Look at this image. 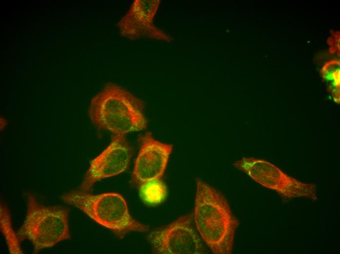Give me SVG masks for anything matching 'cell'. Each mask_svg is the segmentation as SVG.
I'll use <instances>...</instances> for the list:
<instances>
[{
  "label": "cell",
  "instance_id": "obj_8",
  "mask_svg": "<svg viewBox=\"0 0 340 254\" xmlns=\"http://www.w3.org/2000/svg\"><path fill=\"white\" fill-rule=\"evenodd\" d=\"M140 148L132 173L133 184L142 185L160 179L166 168L172 145L155 140L150 132L139 139Z\"/></svg>",
  "mask_w": 340,
  "mask_h": 254
},
{
  "label": "cell",
  "instance_id": "obj_9",
  "mask_svg": "<svg viewBox=\"0 0 340 254\" xmlns=\"http://www.w3.org/2000/svg\"><path fill=\"white\" fill-rule=\"evenodd\" d=\"M160 3L157 0H135L117 23L120 35L129 40L149 38L169 41L170 38L153 24Z\"/></svg>",
  "mask_w": 340,
  "mask_h": 254
},
{
  "label": "cell",
  "instance_id": "obj_2",
  "mask_svg": "<svg viewBox=\"0 0 340 254\" xmlns=\"http://www.w3.org/2000/svg\"><path fill=\"white\" fill-rule=\"evenodd\" d=\"M144 102L119 85L109 83L91 99L88 116L98 128L113 134L145 130Z\"/></svg>",
  "mask_w": 340,
  "mask_h": 254
},
{
  "label": "cell",
  "instance_id": "obj_4",
  "mask_svg": "<svg viewBox=\"0 0 340 254\" xmlns=\"http://www.w3.org/2000/svg\"><path fill=\"white\" fill-rule=\"evenodd\" d=\"M69 213L66 207L42 205L30 194L24 220L17 233L18 238L20 241H30L34 253L68 239Z\"/></svg>",
  "mask_w": 340,
  "mask_h": 254
},
{
  "label": "cell",
  "instance_id": "obj_3",
  "mask_svg": "<svg viewBox=\"0 0 340 254\" xmlns=\"http://www.w3.org/2000/svg\"><path fill=\"white\" fill-rule=\"evenodd\" d=\"M61 198L120 237L130 232H146L149 230L147 225L131 216L126 200L117 193L92 194L78 190L64 194Z\"/></svg>",
  "mask_w": 340,
  "mask_h": 254
},
{
  "label": "cell",
  "instance_id": "obj_1",
  "mask_svg": "<svg viewBox=\"0 0 340 254\" xmlns=\"http://www.w3.org/2000/svg\"><path fill=\"white\" fill-rule=\"evenodd\" d=\"M196 185L193 219L198 233L213 254H231L238 220L220 192L200 178Z\"/></svg>",
  "mask_w": 340,
  "mask_h": 254
},
{
  "label": "cell",
  "instance_id": "obj_6",
  "mask_svg": "<svg viewBox=\"0 0 340 254\" xmlns=\"http://www.w3.org/2000/svg\"><path fill=\"white\" fill-rule=\"evenodd\" d=\"M192 214L180 216L173 222L155 229L147 236L156 254H203V243L194 224Z\"/></svg>",
  "mask_w": 340,
  "mask_h": 254
},
{
  "label": "cell",
  "instance_id": "obj_7",
  "mask_svg": "<svg viewBox=\"0 0 340 254\" xmlns=\"http://www.w3.org/2000/svg\"><path fill=\"white\" fill-rule=\"evenodd\" d=\"M132 155L131 146L125 135L113 134L108 146L91 162L79 190L88 192L98 181L125 171Z\"/></svg>",
  "mask_w": 340,
  "mask_h": 254
},
{
  "label": "cell",
  "instance_id": "obj_5",
  "mask_svg": "<svg viewBox=\"0 0 340 254\" xmlns=\"http://www.w3.org/2000/svg\"><path fill=\"white\" fill-rule=\"evenodd\" d=\"M234 165L260 185L276 191L285 199L302 197L313 201L317 199L314 184L304 183L291 177L266 160L244 157Z\"/></svg>",
  "mask_w": 340,
  "mask_h": 254
},
{
  "label": "cell",
  "instance_id": "obj_10",
  "mask_svg": "<svg viewBox=\"0 0 340 254\" xmlns=\"http://www.w3.org/2000/svg\"><path fill=\"white\" fill-rule=\"evenodd\" d=\"M145 190V198L151 203L161 202L165 197L166 190L164 183L160 179L148 182L141 186Z\"/></svg>",
  "mask_w": 340,
  "mask_h": 254
}]
</instances>
